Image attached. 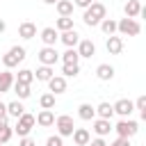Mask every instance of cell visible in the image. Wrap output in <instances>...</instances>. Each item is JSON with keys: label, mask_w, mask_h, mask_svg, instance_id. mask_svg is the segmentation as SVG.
Returning <instances> with one entry per match:
<instances>
[{"label": "cell", "mask_w": 146, "mask_h": 146, "mask_svg": "<svg viewBox=\"0 0 146 146\" xmlns=\"http://www.w3.org/2000/svg\"><path fill=\"white\" fill-rule=\"evenodd\" d=\"M103 18H107V7H105L103 2H91V5L84 9V14H82L84 25H89V27L100 25V21H103Z\"/></svg>", "instance_id": "cell-1"}, {"label": "cell", "mask_w": 146, "mask_h": 146, "mask_svg": "<svg viewBox=\"0 0 146 146\" xmlns=\"http://www.w3.org/2000/svg\"><path fill=\"white\" fill-rule=\"evenodd\" d=\"M36 125V121H34V114H30V112H23L18 119H16V125L11 128L18 137H30V132H32V128Z\"/></svg>", "instance_id": "cell-2"}, {"label": "cell", "mask_w": 146, "mask_h": 146, "mask_svg": "<svg viewBox=\"0 0 146 146\" xmlns=\"http://www.w3.org/2000/svg\"><path fill=\"white\" fill-rule=\"evenodd\" d=\"M23 59H25V48H23V46H11V48L2 55V66L9 71V68L18 66Z\"/></svg>", "instance_id": "cell-3"}, {"label": "cell", "mask_w": 146, "mask_h": 146, "mask_svg": "<svg viewBox=\"0 0 146 146\" xmlns=\"http://www.w3.org/2000/svg\"><path fill=\"white\" fill-rule=\"evenodd\" d=\"M112 130H116L119 137L130 139V137H135V135L139 132V123H137L135 119H121L116 125H112Z\"/></svg>", "instance_id": "cell-4"}, {"label": "cell", "mask_w": 146, "mask_h": 146, "mask_svg": "<svg viewBox=\"0 0 146 146\" xmlns=\"http://www.w3.org/2000/svg\"><path fill=\"white\" fill-rule=\"evenodd\" d=\"M116 32L121 36H137L141 32V25L137 18H121V21H116Z\"/></svg>", "instance_id": "cell-5"}, {"label": "cell", "mask_w": 146, "mask_h": 146, "mask_svg": "<svg viewBox=\"0 0 146 146\" xmlns=\"http://www.w3.org/2000/svg\"><path fill=\"white\" fill-rule=\"evenodd\" d=\"M55 128H57V135L64 139V137H71L73 130H75V123H73V116L68 114H59L55 116Z\"/></svg>", "instance_id": "cell-6"}, {"label": "cell", "mask_w": 146, "mask_h": 146, "mask_svg": "<svg viewBox=\"0 0 146 146\" xmlns=\"http://www.w3.org/2000/svg\"><path fill=\"white\" fill-rule=\"evenodd\" d=\"M57 59H59V52H57L52 46H43V48L39 50V62H41L43 66H55Z\"/></svg>", "instance_id": "cell-7"}, {"label": "cell", "mask_w": 146, "mask_h": 146, "mask_svg": "<svg viewBox=\"0 0 146 146\" xmlns=\"http://www.w3.org/2000/svg\"><path fill=\"white\" fill-rule=\"evenodd\" d=\"M112 110H114V114H119L121 119H130V114L135 112V105H132V100H128V98H119V100L112 105Z\"/></svg>", "instance_id": "cell-8"}, {"label": "cell", "mask_w": 146, "mask_h": 146, "mask_svg": "<svg viewBox=\"0 0 146 146\" xmlns=\"http://www.w3.org/2000/svg\"><path fill=\"white\" fill-rule=\"evenodd\" d=\"M91 130L96 132V137H107L110 135V130H112V121H107V119H94L91 121Z\"/></svg>", "instance_id": "cell-9"}, {"label": "cell", "mask_w": 146, "mask_h": 146, "mask_svg": "<svg viewBox=\"0 0 146 146\" xmlns=\"http://www.w3.org/2000/svg\"><path fill=\"white\" fill-rule=\"evenodd\" d=\"M75 50H78V55L80 57H94L96 55V43L91 41V39H80V43L75 46Z\"/></svg>", "instance_id": "cell-10"}, {"label": "cell", "mask_w": 146, "mask_h": 146, "mask_svg": "<svg viewBox=\"0 0 146 146\" xmlns=\"http://www.w3.org/2000/svg\"><path fill=\"white\" fill-rule=\"evenodd\" d=\"M48 89H50L52 96L64 94V91H66V78H62V75H52V78L48 80Z\"/></svg>", "instance_id": "cell-11"}, {"label": "cell", "mask_w": 146, "mask_h": 146, "mask_svg": "<svg viewBox=\"0 0 146 146\" xmlns=\"http://www.w3.org/2000/svg\"><path fill=\"white\" fill-rule=\"evenodd\" d=\"M34 121H36L41 128H50V125H55V112H52V110H41V112L34 116Z\"/></svg>", "instance_id": "cell-12"}, {"label": "cell", "mask_w": 146, "mask_h": 146, "mask_svg": "<svg viewBox=\"0 0 146 146\" xmlns=\"http://www.w3.org/2000/svg\"><path fill=\"white\" fill-rule=\"evenodd\" d=\"M18 36L25 39V41H27V39H34V36H36V25H34L32 21L21 23V25H18Z\"/></svg>", "instance_id": "cell-13"}, {"label": "cell", "mask_w": 146, "mask_h": 146, "mask_svg": "<svg viewBox=\"0 0 146 146\" xmlns=\"http://www.w3.org/2000/svg\"><path fill=\"white\" fill-rule=\"evenodd\" d=\"M41 41H43V46H52L55 48V43L59 41V32L55 27H43L41 30Z\"/></svg>", "instance_id": "cell-14"}, {"label": "cell", "mask_w": 146, "mask_h": 146, "mask_svg": "<svg viewBox=\"0 0 146 146\" xmlns=\"http://www.w3.org/2000/svg\"><path fill=\"white\" fill-rule=\"evenodd\" d=\"M59 41H62L66 48H75V46L80 43V34H78L75 27H73V30H68V32H62V34H59Z\"/></svg>", "instance_id": "cell-15"}, {"label": "cell", "mask_w": 146, "mask_h": 146, "mask_svg": "<svg viewBox=\"0 0 146 146\" xmlns=\"http://www.w3.org/2000/svg\"><path fill=\"white\" fill-rule=\"evenodd\" d=\"M105 48H107V52H110V55H119V52L123 50V39H121V36H116V34H112V36H107Z\"/></svg>", "instance_id": "cell-16"}, {"label": "cell", "mask_w": 146, "mask_h": 146, "mask_svg": "<svg viewBox=\"0 0 146 146\" xmlns=\"http://www.w3.org/2000/svg\"><path fill=\"white\" fill-rule=\"evenodd\" d=\"M96 78L103 80V82H110L114 78V66L112 64H98L96 66Z\"/></svg>", "instance_id": "cell-17"}, {"label": "cell", "mask_w": 146, "mask_h": 146, "mask_svg": "<svg viewBox=\"0 0 146 146\" xmlns=\"http://www.w3.org/2000/svg\"><path fill=\"white\" fill-rule=\"evenodd\" d=\"M71 137H73L75 146H87V144L91 141V135H89V130H87V128H75Z\"/></svg>", "instance_id": "cell-18"}, {"label": "cell", "mask_w": 146, "mask_h": 146, "mask_svg": "<svg viewBox=\"0 0 146 146\" xmlns=\"http://www.w3.org/2000/svg\"><path fill=\"white\" fill-rule=\"evenodd\" d=\"M94 110H96V116H98V119H107V121H112V116H114L112 103H105V100H103V103H98Z\"/></svg>", "instance_id": "cell-19"}, {"label": "cell", "mask_w": 146, "mask_h": 146, "mask_svg": "<svg viewBox=\"0 0 146 146\" xmlns=\"http://www.w3.org/2000/svg\"><path fill=\"white\" fill-rule=\"evenodd\" d=\"M141 2L139 0H128L125 2V7H123V11H125V18H137L139 16V11H141Z\"/></svg>", "instance_id": "cell-20"}, {"label": "cell", "mask_w": 146, "mask_h": 146, "mask_svg": "<svg viewBox=\"0 0 146 146\" xmlns=\"http://www.w3.org/2000/svg\"><path fill=\"white\" fill-rule=\"evenodd\" d=\"M14 87V73L11 71H0V94H7Z\"/></svg>", "instance_id": "cell-21"}, {"label": "cell", "mask_w": 146, "mask_h": 146, "mask_svg": "<svg viewBox=\"0 0 146 146\" xmlns=\"http://www.w3.org/2000/svg\"><path fill=\"white\" fill-rule=\"evenodd\" d=\"M78 116H80L82 121H94V119H96V110H94L89 103H82V105L78 107Z\"/></svg>", "instance_id": "cell-22"}, {"label": "cell", "mask_w": 146, "mask_h": 146, "mask_svg": "<svg viewBox=\"0 0 146 146\" xmlns=\"http://www.w3.org/2000/svg\"><path fill=\"white\" fill-rule=\"evenodd\" d=\"M32 73H34V78H36V80H41V82H48V80H50V78L55 75L52 66H43V64H41V66H39L36 71H32Z\"/></svg>", "instance_id": "cell-23"}, {"label": "cell", "mask_w": 146, "mask_h": 146, "mask_svg": "<svg viewBox=\"0 0 146 146\" xmlns=\"http://www.w3.org/2000/svg\"><path fill=\"white\" fill-rule=\"evenodd\" d=\"M23 112H25V107H23V103H21V100H11V103H7V116L18 119Z\"/></svg>", "instance_id": "cell-24"}, {"label": "cell", "mask_w": 146, "mask_h": 146, "mask_svg": "<svg viewBox=\"0 0 146 146\" xmlns=\"http://www.w3.org/2000/svg\"><path fill=\"white\" fill-rule=\"evenodd\" d=\"M57 14L59 16H73V2L71 0H57Z\"/></svg>", "instance_id": "cell-25"}, {"label": "cell", "mask_w": 146, "mask_h": 146, "mask_svg": "<svg viewBox=\"0 0 146 146\" xmlns=\"http://www.w3.org/2000/svg\"><path fill=\"white\" fill-rule=\"evenodd\" d=\"M55 30H57V32H68V30H73V18H71V16H59L57 23H55Z\"/></svg>", "instance_id": "cell-26"}, {"label": "cell", "mask_w": 146, "mask_h": 146, "mask_svg": "<svg viewBox=\"0 0 146 146\" xmlns=\"http://www.w3.org/2000/svg\"><path fill=\"white\" fill-rule=\"evenodd\" d=\"M100 30H103L105 36L116 34V21H114V18H103V21H100Z\"/></svg>", "instance_id": "cell-27"}, {"label": "cell", "mask_w": 146, "mask_h": 146, "mask_svg": "<svg viewBox=\"0 0 146 146\" xmlns=\"http://www.w3.org/2000/svg\"><path fill=\"white\" fill-rule=\"evenodd\" d=\"M59 57H62V62H64V64H78V62H80V55H78V50H75V48H66Z\"/></svg>", "instance_id": "cell-28"}, {"label": "cell", "mask_w": 146, "mask_h": 146, "mask_svg": "<svg viewBox=\"0 0 146 146\" xmlns=\"http://www.w3.org/2000/svg\"><path fill=\"white\" fill-rule=\"evenodd\" d=\"M14 91H16L18 100H25V98H30V96H32L30 84H21V82H16V80H14Z\"/></svg>", "instance_id": "cell-29"}, {"label": "cell", "mask_w": 146, "mask_h": 146, "mask_svg": "<svg viewBox=\"0 0 146 146\" xmlns=\"http://www.w3.org/2000/svg\"><path fill=\"white\" fill-rule=\"evenodd\" d=\"M16 82H21V84H32V80H34V73L30 71V68H21L18 73H16V78H14Z\"/></svg>", "instance_id": "cell-30"}, {"label": "cell", "mask_w": 146, "mask_h": 146, "mask_svg": "<svg viewBox=\"0 0 146 146\" xmlns=\"http://www.w3.org/2000/svg\"><path fill=\"white\" fill-rule=\"evenodd\" d=\"M62 78H75L78 73H80V64H64L62 66Z\"/></svg>", "instance_id": "cell-31"}, {"label": "cell", "mask_w": 146, "mask_h": 146, "mask_svg": "<svg viewBox=\"0 0 146 146\" xmlns=\"http://www.w3.org/2000/svg\"><path fill=\"white\" fill-rule=\"evenodd\" d=\"M39 105H41V110H52L55 107V96L48 91V94H43L41 98H39Z\"/></svg>", "instance_id": "cell-32"}, {"label": "cell", "mask_w": 146, "mask_h": 146, "mask_svg": "<svg viewBox=\"0 0 146 146\" xmlns=\"http://www.w3.org/2000/svg\"><path fill=\"white\" fill-rule=\"evenodd\" d=\"M132 105H135V110H139V116H141V119H146V96H139Z\"/></svg>", "instance_id": "cell-33"}, {"label": "cell", "mask_w": 146, "mask_h": 146, "mask_svg": "<svg viewBox=\"0 0 146 146\" xmlns=\"http://www.w3.org/2000/svg\"><path fill=\"white\" fill-rule=\"evenodd\" d=\"M11 137H14V130H11V125H5V128L0 130V144H7Z\"/></svg>", "instance_id": "cell-34"}, {"label": "cell", "mask_w": 146, "mask_h": 146, "mask_svg": "<svg viewBox=\"0 0 146 146\" xmlns=\"http://www.w3.org/2000/svg\"><path fill=\"white\" fill-rule=\"evenodd\" d=\"M46 146H64V139H62L59 135H50V137L46 139Z\"/></svg>", "instance_id": "cell-35"}, {"label": "cell", "mask_w": 146, "mask_h": 146, "mask_svg": "<svg viewBox=\"0 0 146 146\" xmlns=\"http://www.w3.org/2000/svg\"><path fill=\"white\" fill-rule=\"evenodd\" d=\"M18 146H36V141L32 137H21L18 139Z\"/></svg>", "instance_id": "cell-36"}, {"label": "cell", "mask_w": 146, "mask_h": 146, "mask_svg": "<svg viewBox=\"0 0 146 146\" xmlns=\"http://www.w3.org/2000/svg\"><path fill=\"white\" fill-rule=\"evenodd\" d=\"M107 146H130V139H123V137H116L112 144H107Z\"/></svg>", "instance_id": "cell-37"}, {"label": "cell", "mask_w": 146, "mask_h": 146, "mask_svg": "<svg viewBox=\"0 0 146 146\" xmlns=\"http://www.w3.org/2000/svg\"><path fill=\"white\" fill-rule=\"evenodd\" d=\"M94 0H73V7H80V9H87Z\"/></svg>", "instance_id": "cell-38"}, {"label": "cell", "mask_w": 146, "mask_h": 146, "mask_svg": "<svg viewBox=\"0 0 146 146\" xmlns=\"http://www.w3.org/2000/svg\"><path fill=\"white\" fill-rule=\"evenodd\" d=\"M0 116H7V103H0Z\"/></svg>", "instance_id": "cell-39"}, {"label": "cell", "mask_w": 146, "mask_h": 146, "mask_svg": "<svg viewBox=\"0 0 146 146\" xmlns=\"http://www.w3.org/2000/svg\"><path fill=\"white\" fill-rule=\"evenodd\" d=\"M5 125H9V121H7V116H0V130H2Z\"/></svg>", "instance_id": "cell-40"}, {"label": "cell", "mask_w": 146, "mask_h": 146, "mask_svg": "<svg viewBox=\"0 0 146 146\" xmlns=\"http://www.w3.org/2000/svg\"><path fill=\"white\" fill-rule=\"evenodd\" d=\"M5 30H7V23H5V21H2V18H0V34H2V32H5Z\"/></svg>", "instance_id": "cell-41"}, {"label": "cell", "mask_w": 146, "mask_h": 146, "mask_svg": "<svg viewBox=\"0 0 146 146\" xmlns=\"http://www.w3.org/2000/svg\"><path fill=\"white\" fill-rule=\"evenodd\" d=\"M46 5H57V0H43Z\"/></svg>", "instance_id": "cell-42"}, {"label": "cell", "mask_w": 146, "mask_h": 146, "mask_svg": "<svg viewBox=\"0 0 146 146\" xmlns=\"http://www.w3.org/2000/svg\"><path fill=\"white\" fill-rule=\"evenodd\" d=\"M0 146H2V144H0Z\"/></svg>", "instance_id": "cell-43"}]
</instances>
